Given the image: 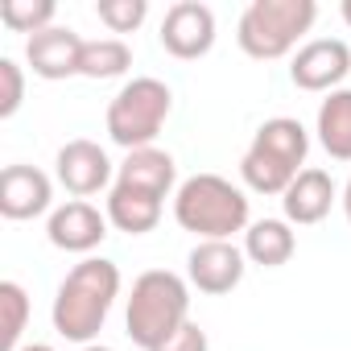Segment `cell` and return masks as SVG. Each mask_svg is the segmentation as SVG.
Wrapping results in <instances>:
<instances>
[{
	"label": "cell",
	"instance_id": "obj_10",
	"mask_svg": "<svg viewBox=\"0 0 351 351\" xmlns=\"http://www.w3.org/2000/svg\"><path fill=\"white\" fill-rule=\"evenodd\" d=\"M54 173H58V182L75 195V199H91L112 182V157L95 145V141H66L54 157Z\"/></svg>",
	"mask_w": 351,
	"mask_h": 351
},
{
	"label": "cell",
	"instance_id": "obj_13",
	"mask_svg": "<svg viewBox=\"0 0 351 351\" xmlns=\"http://www.w3.org/2000/svg\"><path fill=\"white\" fill-rule=\"evenodd\" d=\"M25 62L38 79H50V83L71 79L79 75V62H83V38L71 25H50L25 42Z\"/></svg>",
	"mask_w": 351,
	"mask_h": 351
},
{
	"label": "cell",
	"instance_id": "obj_25",
	"mask_svg": "<svg viewBox=\"0 0 351 351\" xmlns=\"http://www.w3.org/2000/svg\"><path fill=\"white\" fill-rule=\"evenodd\" d=\"M343 215H347V223H351V178H347V186H343Z\"/></svg>",
	"mask_w": 351,
	"mask_h": 351
},
{
	"label": "cell",
	"instance_id": "obj_4",
	"mask_svg": "<svg viewBox=\"0 0 351 351\" xmlns=\"http://www.w3.org/2000/svg\"><path fill=\"white\" fill-rule=\"evenodd\" d=\"M173 219L199 240H232L248 232V195L219 173H195L173 191Z\"/></svg>",
	"mask_w": 351,
	"mask_h": 351
},
{
	"label": "cell",
	"instance_id": "obj_18",
	"mask_svg": "<svg viewBox=\"0 0 351 351\" xmlns=\"http://www.w3.org/2000/svg\"><path fill=\"white\" fill-rule=\"evenodd\" d=\"M318 145L335 161H351V87L330 91L318 104Z\"/></svg>",
	"mask_w": 351,
	"mask_h": 351
},
{
	"label": "cell",
	"instance_id": "obj_5",
	"mask_svg": "<svg viewBox=\"0 0 351 351\" xmlns=\"http://www.w3.org/2000/svg\"><path fill=\"white\" fill-rule=\"evenodd\" d=\"M314 17H318L314 0H252L240 13L236 42L248 58L273 62V58H285L310 34Z\"/></svg>",
	"mask_w": 351,
	"mask_h": 351
},
{
	"label": "cell",
	"instance_id": "obj_6",
	"mask_svg": "<svg viewBox=\"0 0 351 351\" xmlns=\"http://www.w3.org/2000/svg\"><path fill=\"white\" fill-rule=\"evenodd\" d=\"M169 112H173V91L161 79H153V75L128 79L108 104V136H112V145H120L128 153L149 149L157 141V132L165 128Z\"/></svg>",
	"mask_w": 351,
	"mask_h": 351
},
{
	"label": "cell",
	"instance_id": "obj_20",
	"mask_svg": "<svg viewBox=\"0 0 351 351\" xmlns=\"http://www.w3.org/2000/svg\"><path fill=\"white\" fill-rule=\"evenodd\" d=\"M29 322V293L17 281H0V351H21Z\"/></svg>",
	"mask_w": 351,
	"mask_h": 351
},
{
	"label": "cell",
	"instance_id": "obj_1",
	"mask_svg": "<svg viewBox=\"0 0 351 351\" xmlns=\"http://www.w3.org/2000/svg\"><path fill=\"white\" fill-rule=\"evenodd\" d=\"M116 298H120V269H116V261L87 256L62 277V285L54 293V306H50V322H54V330L66 343L87 347L104 330Z\"/></svg>",
	"mask_w": 351,
	"mask_h": 351
},
{
	"label": "cell",
	"instance_id": "obj_16",
	"mask_svg": "<svg viewBox=\"0 0 351 351\" xmlns=\"http://www.w3.org/2000/svg\"><path fill=\"white\" fill-rule=\"evenodd\" d=\"M116 182L169 199L173 182H178V165H173V157H169L165 149H157V145H149V149H132V153L120 161V169H116Z\"/></svg>",
	"mask_w": 351,
	"mask_h": 351
},
{
	"label": "cell",
	"instance_id": "obj_15",
	"mask_svg": "<svg viewBox=\"0 0 351 351\" xmlns=\"http://www.w3.org/2000/svg\"><path fill=\"white\" fill-rule=\"evenodd\" d=\"M161 207H165L161 195H149V191H136V186H124V182H116L108 191V223L124 236L153 232L161 223Z\"/></svg>",
	"mask_w": 351,
	"mask_h": 351
},
{
	"label": "cell",
	"instance_id": "obj_2",
	"mask_svg": "<svg viewBox=\"0 0 351 351\" xmlns=\"http://www.w3.org/2000/svg\"><path fill=\"white\" fill-rule=\"evenodd\" d=\"M191 322V285L169 273V269H149L132 281L124 326L128 339L141 351H157L173 330H182Z\"/></svg>",
	"mask_w": 351,
	"mask_h": 351
},
{
	"label": "cell",
	"instance_id": "obj_22",
	"mask_svg": "<svg viewBox=\"0 0 351 351\" xmlns=\"http://www.w3.org/2000/svg\"><path fill=\"white\" fill-rule=\"evenodd\" d=\"M95 17H99L112 34H132V29L145 25L149 5H145V0H99V5H95Z\"/></svg>",
	"mask_w": 351,
	"mask_h": 351
},
{
	"label": "cell",
	"instance_id": "obj_19",
	"mask_svg": "<svg viewBox=\"0 0 351 351\" xmlns=\"http://www.w3.org/2000/svg\"><path fill=\"white\" fill-rule=\"evenodd\" d=\"M128 66H132V46L124 38L83 42V62H79V75L83 79H120Z\"/></svg>",
	"mask_w": 351,
	"mask_h": 351
},
{
	"label": "cell",
	"instance_id": "obj_3",
	"mask_svg": "<svg viewBox=\"0 0 351 351\" xmlns=\"http://www.w3.org/2000/svg\"><path fill=\"white\" fill-rule=\"evenodd\" d=\"M310 153V132L293 116H273L256 128L252 145L240 157V178L256 195H285L289 182L302 173Z\"/></svg>",
	"mask_w": 351,
	"mask_h": 351
},
{
	"label": "cell",
	"instance_id": "obj_7",
	"mask_svg": "<svg viewBox=\"0 0 351 351\" xmlns=\"http://www.w3.org/2000/svg\"><path fill=\"white\" fill-rule=\"evenodd\" d=\"M157 38L165 46V54L195 62V58L211 54V46H215V13L207 5H199V0H178V5L165 9Z\"/></svg>",
	"mask_w": 351,
	"mask_h": 351
},
{
	"label": "cell",
	"instance_id": "obj_28",
	"mask_svg": "<svg viewBox=\"0 0 351 351\" xmlns=\"http://www.w3.org/2000/svg\"><path fill=\"white\" fill-rule=\"evenodd\" d=\"M79 351H112V347H104V343H87V347H79Z\"/></svg>",
	"mask_w": 351,
	"mask_h": 351
},
{
	"label": "cell",
	"instance_id": "obj_23",
	"mask_svg": "<svg viewBox=\"0 0 351 351\" xmlns=\"http://www.w3.org/2000/svg\"><path fill=\"white\" fill-rule=\"evenodd\" d=\"M21 104H25V71L13 58H0V120L17 116Z\"/></svg>",
	"mask_w": 351,
	"mask_h": 351
},
{
	"label": "cell",
	"instance_id": "obj_11",
	"mask_svg": "<svg viewBox=\"0 0 351 351\" xmlns=\"http://www.w3.org/2000/svg\"><path fill=\"white\" fill-rule=\"evenodd\" d=\"M50 203H54L50 173H42L38 165H5V173H0V215L5 219L13 223L38 219L50 211Z\"/></svg>",
	"mask_w": 351,
	"mask_h": 351
},
{
	"label": "cell",
	"instance_id": "obj_21",
	"mask_svg": "<svg viewBox=\"0 0 351 351\" xmlns=\"http://www.w3.org/2000/svg\"><path fill=\"white\" fill-rule=\"evenodd\" d=\"M54 17H58L54 0H5V5H0V21H5L13 34H29V38L50 29Z\"/></svg>",
	"mask_w": 351,
	"mask_h": 351
},
{
	"label": "cell",
	"instance_id": "obj_12",
	"mask_svg": "<svg viewBox=\"0 0 351 351\" xmlns=\"http://www.w3.org/2000/svg\"><path fill=\"white\" fill-rule=\"evenodd\" d=\"M46 236L58 252H95L108 236V211L91 207L87 199H71L50 211Z\"/></svg>",
	"mask_w": 351,
	"mask_h": 351
},
{
	"label": "cell",
	"instance_id": "obj_27",
	"mask_svg": "<svg viewBox=\"0 0 351 351\" xmlns=\"http://www.w3.org/2000/svg\"><path fill=\"white\" fill-rule=\"evenodd\" d=\"M339 13H343V21L351 25V0H343V9H339Z\"/></svg>",
	"mask_w": 351,
	"mask_h": 351
},
{
	"label": "cell",
	"instance_id": "obj_26",
	"mask_svg": "<svg viewBox=\"0 0 351 351\" xmlns=\"http://www.w3.org/2000/svg\"><path fill=\"white\" fill-rule=\"evenodd\" d=\"M21 351H54V347H50V343H25Z\"/></svg>",
	"mask_w": 351,
	"mask_h": 351
},
{
	"label": "cell",
	"instance_id": "obj_8",
	"mask_svg": "<svg viewBox=\"0 0 351 351\" xmlns=\"http://www.w3.org/2000/svg\"><path fill=\"white\" fill-rule=\"evenodd\" d=\"M244 261H248L244 248H236L232 240H199L186 256V281L199 293L223 298L244 281V269H248Z\"/></svg>",
	"mask_w": 351,
	"mask_h": 351
},
{
	"label": "cell",
	"instance_id": "obj_9",
	"mask_svg": "<svg viewBox=\"0 0 351 351\" xmlns=\"http://www.w3.org/2000/svg\"><path fill=\"white\" fill-rule=\"evenodd\" d=\"M347 75H351V50L339 38H314L289 62V79L298 91H326L330 95L343 87Z\"/></svg>",
	"mask_w": 351,
	"mask_h": 351
},
{
	"label": "cell",
	"instance_id": "obj_14",
	"mask_svg": "<svg viewBox=\"0 0 351 351\" xmlns=\"http://www.w3.org/2000/svg\"><path fill=\"white\" fill-rule=\"evenodd\" d=\"M330 207H335V182H330L326 169H302L289 182V191L281 195L285 223H293V228L322 223L330 215Z\"/></svg>",
	"mask_w": 351,
	"mask_h": 351
},
{
	"label": "cell",
	"instance_id": "obj_24",
	"mask_svg": "<svg viewBox=\"0 0 351 351\" xmlns=\"http://www.w3.org/2000/svg\"><path fill=\"white\" fill-rule=\"evenodd\" d=\"M157 351H211V339H207V330L199 322H186L182 330H173Z\"/></svg>",
	"mask_w": 351,
	"mask_h": 351
},
{
	"label": "cell",
	"instance_id": "obj_17",
	"mask_svg": "<svg viewBox=\"0 0 351 351\" xmlns=\"http://www.w3.org/2000/svg\"><path fill=\"white\" fill-rule=\"evenodd\" d=\"M293 252H298L293 223H285V219H256V223H248V232H244V256L252 265L281 269V265H289Z\"/></svg>",
	"mask_w": 351,
	"mask_h": 351
}]
</instances>
